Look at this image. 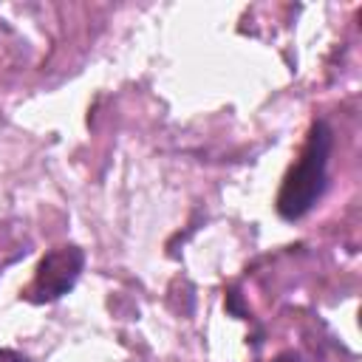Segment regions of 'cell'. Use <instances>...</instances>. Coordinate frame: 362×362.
I'll return each mask as SVG.
<instances>
[{"mask_svg":"<svg viewBox=\"0 0 362 362\" xmlns=\"http://www.w3.org/2000/svg\"><path fill=\"white\" fill-rule=\"evenodd\" d=\"M85 266V252L74 243L65 246H54L51 252H45V257L40 260L31 286L25 288V297L31 303H54L62 294H68L74 288V283L79 280Z\"/></svg>","mask_w":362,"mask_h":362,"instance_id":"cell-2","label":"cell"},{"mask_svg":"<svg viewBox=\"0 0 362 362\" xmlns=\"http://www.w3.org/2000/svg\"><path fill=\"white\" fill-rule=\"evenodd\" d=\"M272 362H300V356H297L294 351H283V354H277Z\"/></svg>","mask_w":362,"mask_h":362,"instance_id":"cell-4","label":"cell"},{"mask_svg":"<svg viewBox=\"0 0 362 362\" xmlns=\"http://www.w3.org/2000/svg\"><path fill=\"white\" fill-rule=\"evenodd\" d=\"M334 147V133L328 127V122H314L311 133L303 144L300 158L294 161V167L286 173L283 187L277 192V212L286 221H297L303 218L325 192V181H328V156Z\"/></svg>","mask_w":362,"mask_h":362,"instance_id":"cell-1","label":"cell"},{"mask_svg":"<svg viewBox=\"0 0 362 362\" xmlns=\"http://www.w3.org/2000/svg\"><path fill=\"white\" fill-rule=\"evenodd\" d=\"M0 362H25V356L8 351V348H0Z\"/></svg>","mask_w":362,"mask_h":362,"instance_id":"cell-3","label":"cell"}]
</instances>
